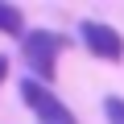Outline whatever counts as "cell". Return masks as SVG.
Instances as JSON below:
<instances>
[{
	"instance_id": "7a4b0ae2",
	"label": "cell",
	"mask_w": 124,
	"mask_h": 124,
	"mask_svg": "<svg viewBox=\"0 0 124 124\" xmlns=\"http://www.w3.org/2000/svg\"><path fill=\"white\" fill-rule=\"evenodd\" d=\"M21 103L37 116V124H79L75 112L62 103L46 83H37V79H21Z\"/></svg>"
},
{
	"instance_id": "277c9868",
	"label": "cell",
	"mask_w": 124,
	"mask_h": 124,
	"mask_svg": "<svg viewBox=\"0 0 124 124\" xmlns=\"http://www.w3.org/2000/svg\"><path fill=\"white\" fill-rule=\"evenodd\" d=\"M0 33H8V37H17V41H25V13L17 8V4H8V0H0Z\"/></svg>"
},
{
	"instance_id": "3957f363",
	"label": "cell",
	"mask_w": 124,
	"mask_h": 124,
	"mask_svg": "<svg viewBox=\"0 0 124 124\" xmlns=\"http://www.w3.org/2000/svg\"><path fill=\"white\" fill-rule=\"evenodd\" d=\"M79 37L91 50V58H99V62H124V37H120L116 25H108V21H83Z\"/></svg>"
},
{
	"instance_id": "6da1fadb",
	"label": "cell",
	"mask_w": 124,
	"mask_h": 124,
	"mask_svg": "<svg viewBox=\"0 0 124 124\" xmlns=\"http://www.w3.org/2000/svg\"><path fill=\"white\" fill-rule=\"evenodd\" d=\"M62 50H66V37L62 33H54V29H29L25 41H21V58L29 66V79H37V83L50 87V79L58 75Z\"/></svg>"
},
{
	"instance_id": "8992f818",
	"label": "cell",
	"mask_w": 124,
	"mask_h": 124,
	"mask_svg": "<svg viewBox=\"0 0 124 124\" xmlns=\"http://www.w3.org/2000/svg\"><path fill=\"white\" fill-rule=\"evenodd\" d=\"M4 79H8V58L0 54V83H4Z\"/></svg>"
},
{
	"instance_id": "5b68a950",
	"label": "cell",
	"mask_w": 124,
	"mask_h": 124,
	"mask_svg": "<svg viewBox=\"0 0 124 124\" xmlns=\"http://www.w3.org/2000/svg\"><path fill=\"white\" fill-rule=\"evenodd\" d=\"M103 116H108V124H124V95H108L103 99Z\"/></svg>"
}]
</instances>
